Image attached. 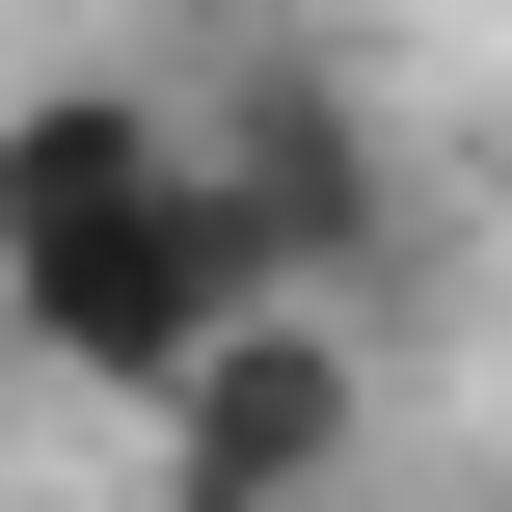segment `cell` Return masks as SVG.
Instances as JSON below:
<instances>
[{"mask_svg": "<svg viewBox=\"0 0 512 512\" xmlns=\"http://www.w3.org/2000/svg\"><path fill=\"white\" fill-rule=\"evenodd\" d=\"M0 297H27V351L81 378V405H162L243 297H297L270 243H243V189H216V135L162 108V81H27L0 108Z\"/></svg>", "mask_w": 512, "mask_h": 512, "instance_id": "1", "label": "cell"}, {"mask_svg": "<svg viewBox=\"0 0 512 512\" xmlns=\"http://www.w3.org/2000/svg\"><path fill=\"white\" fill-rule=\"evenodd\" d=\"M189 135H216V189H243V243H270L297 297H351V324H378V297L432 270V162L378 135V81H351L324 27H243Z\"/></svg>", "mask_w": 512, "mask_h": 512, "instance_id": "2", "label": "cell"}, {"mask_svg": "<svg viewBox=\"0 0 512 512\" xmlns=\"http://www.w3.org/2000/svg\"><path fill=\"white\" fill-rule=\"evenodd\" d=\"M135 432H162V512H324L378 459V324H351V297H243Z\"/></svg>", "mask_w": 512, "mask_h": 512, "instance_id": "3", "label": "cell"}, {"mask_svg": "<svg viewBox=\"0 0 512 512\" xmlns=\"http://www.w3.org/2000/svg\"><path fill=\"white\" fill-rule=\"evenodd\" d=\"M27 378H54V351H27V297H0V405H27Z\"/></svg>", "mask_w": 512, "mask_h": 512, "instance_id": "4", "label": "cell"}, {"mask_svg": "<svg viewBox=\"0 0 512 512\" xmlns=\"http://www.w3.org/2000/svg\"><path fill=\"white\" fill-rule=\"evenodd\" d=\"M486 512H512V486H486Z\"/></svg>", "mask_w": 512, "mask_h": 512, "instance_id": "5", "label": "cell"}]
</instances>
